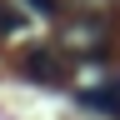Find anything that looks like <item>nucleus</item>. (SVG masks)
I'll return each instance as SVG.
<instances>
[{
  "instance_id": "nucleus-1",
  "label": "nucleus",
  "mask_w": 120,
  "mask_h": 120,
  "mask_svg": "<svg viewBox=\"0 0 120 120\" xmlns=\"http://www.w3.org/2000/svg\"><path fill=\"white\" fill-rule=\"evenodd\" d=\"M65 50L100 55V50H105V25H100V20H75V25L65 30Z\"/></svg>"
},
{
  "instance_id": "nucleus-3",
  "label": "nucleus",
  "mask_w": 120,
  "mask_h": 120,
  "mask_svg": "<svg viewBox=\"0 0 120 120\" xmlns=\"http://www.w3.org/2000/svg\"><path fill=\"white\" fill-rule=\"evenodd\" d=\"M15 25H20V15H15L10 5H0V30H15Z\"/></svg>"
},
{
  "instance_id": "nucleus-4",
  "label": "nucleus",
  "mask_w": 120,
  "mask_h": 120,
  "mask_svg": "<svg viewBox=\"0 0 120 120\" xmlns=\"http://www.w3.org/2000/svg\"><path fill=\"white\" fill-rule=\"evenodd\" d=\"M25 5H35V15H55V0H25Z\"/></svg>"
},
{
  "instance_id": "nucleus-2",
  "label": "nucleus",
  "mask_w": 120,
  "mask_h": 120,
  "mask_svg": "<svg viewBox=\"0 0 120 120\" xmlns=\"http://www.w3.org/2000/svg\"><path fill=\"white\" fill-rule=\"evenodd\" d=\"M20 70L30 75V80H40V85H60V80H65V65H60L55 50H30Z\"/></svg>"
}]
</instances>
